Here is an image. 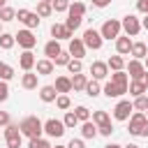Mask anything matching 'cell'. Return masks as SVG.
Returning <instances> with one entry per match:
<instances>
[{
  "instance_id": "1",
  "label": "cell",
  "mask_w": 148,
  "mask_h": 148,
  "mask_svg": "<svg viewBox=\"0 0 148 148\" xmlns=\"http://www.w3.org/2000/svg\"><path fill=\"white\" fill-rule=\"evenodd\" d=\"M18 130H21L23 136L35 139V136H42V132H44V123H42L37 116H25V118L18 123Z\"/></svg>"
},
{
  "instance_id": "2",
  "label": "cell",
  "mask_w": 148,
  "mask_h": 148,
  "mask_svg": "<svg viewBox=\"0 0 148 148\" xmlns=\"http://www.w3.org/2000/svg\"><path fill=\"white\" fill-rule=\"evenodd\" d=\"M83 44H86V49H92V51H99L102 49V44H104V37H102V32L99 30H95V28H88L86 32H83Z\"/></svg>"
},
{
  "instance_id": "3",
  "label": "cell",
  "mask_w": 148,
  "mask_h": 148,
  "mask_svg": "<svg viewBox=\"0 0 148 148\" xmlns=\"http://www.w3.org/2000/svg\"><path fill=\"white\" fill-rule=\"evenodd\" d=\"M120 30H123V23H120L118 18H106L99 32H102L104 39H118V37H120Z\"/></svg>"
},
{
  "instance_id": "4",
  "label": "cell",
  "mask_w": 148,
  "mask_h": 148,
  "mask_svg": "<svg viewBox=\"0 0 148 148\" xmlns=\"http://www.w3.org/2000/svg\"><path fill=\"white\" fill-rule=\"evenodd\" d=\"M14 37H16V44H18L23 51H32V46L37 44V37L32 35V30H30V28H23V30H18Z\"/></svg>"
},
{
  "instance_id": "5",
  "label": "cell",
  "mask_w": 148,
  "mask_h": 148,
  "mask_svg": "<svg viewBox=\"0 0 148 148\" xmlns=\"http://www.w3.org/2000/svg\"><path fill=\"white\" fill-rule=\"evenodd\" d=\"M65 123L62 120H58V118H49L46 123H44V134L46 136H53V139H60L62 134H65Z\"/></svg>"
},
{
  "instance_id": "6",
  "label": "cell",
  "mask_w": 148,
  "mask_h": 148,
  "mask_svg": "<svg viewBox=\"0 0 148 148\" xmlns=\"http://www.w3.org/2000/svg\"><path fill=\"white\" fill-rule=\"evenodd\" d=\"M21 139H23V134H21V130H18V125H7L5 127V141H7V148H21Z\"/></svg>"
},
{
  "instance_id": "7",
  "label": "cell",
  "mask_w": 148,
  "mask_h": 148,
  "mask_svg": "<svg viewBox=\"0 0 148 148\" xmlns=\"http://www.w3.org/2000/svg\"><path fill=\"white\" fill-rule=\"evenodd\" d=\"M16 18H18L25 28H30V30L37 28L39 21H42V16H39L37 12H30V9H18V12H16Z\"/></svg>"
},
{
  "instance_id": "8",
  "label": "cell",
  "mask_w": 148,
  "mask_h": 148,
  "mask_svg": "<svg viewBox=\"0 0 148 148\" xmlns=\"http://www.w3.org/2000/svg\"><path fill=\"white\" fill-rule=\"evenodd\" d=\"M123 30H125V35H130V37H136L139 35V30H141V21L134 16V14H127V16H123Z\"/></svg>"
},
{
  "instance_id": "9",
  "label": "cell",
  "mask_w": 148,
  "mask_h": 148,
  "mask_svg": "<svg viewBox=\"0 0 148 148\" xmlns=\"http://www.w3.org/2000/svg\"><path fill=\"white\" fill-rule=\"evenodd\" d=\"M132 111H134V104H132L130 99H120V102L116 104V109H113V118H116V120H130Z\"/></svg>"
},
{
  "instance_id": "10",
  "label": "cell",
  "mask_w": 148,
  "mask_h": 148,
  "mask_svg": "<svg viewBox=\"0 0 148 148\" xmlns=\"http://www.w3.org/2000/svg\"><path fill=\"white\" fill-rule=\"evenodd\" d=\"M146 123H148L146 113H143V111H134V113L130 116V127H127V132L134 134V136H139V132H141V127H143Z\"/></svg>"
},
{
  "instance_id": "11",
  "label": "cell",
  "mask_w": 148,
  "mask_h": 148,
  "mask_svg": "<svg viewBox=\"0 0 148 148\" xmlns=\"http://www.w3.org/2000/svg\"><path fill=\"white\" fill-rule=\"evenodd\" d=\"M67 51H69V56H72V58H79V60H81V58L86 56V44H83V39L72 37V39H69V49H67Z\"/></svg>"
},
{
  "instance_id": "12",
  "label": "cell",
  "mask_w": 148,
  "mask_h": 148,
  "mask_svg": "<svg viewBox=\"0 0 148 148\" xmlns=\"http://www.w3.org/2000/svg\"><path fill=\"white\" fill-rule=\"evenodd\" d=\"M51 37L58 39V42H60V39H72V30H69L65 23H53V25H51Z\"/></svg>"
},
{
  "instance_id": "13",
  "label": "cell",
  "mask_w": 148,
  "mask_h": 148,
  "mask_svg": "<svg viewBox=\"0 0 148 148\" xmlns=\"http://www.w3.org/2000/svg\"><path fill=\"white\" fill-rule=\"evenodd\" d=\"M90 74H92V79L102 81V79H106V76H109V65H106V62H102V60H95V62L90 65Z\"/></svg>"
},
{
  "instance_id": "14",
  "label": "cell",
  "mask_w": 148,
  "mask_h": 148,
  "mask_svg": "<svg viewBox=\"0 0 148 148\" xmlns=\"http://www.w3.org/2000/svg\"><path fill=\"white\" fill-rule=\"evenodd\" d=\"M35 62H37V60H35V53H32V51H23V53L18 56V67H21L23 72H30V69L35 67Z\"/></svg>"
},
{
  "instance_id": "15",
  "label": "cell",
  "mask_w": 148,
  "mask_h": 148,
  "mask_svg": "<svg viewBox=\"0 0 148 148\" xmlns=\"http://www.w3.org/2000/svg\"><path fill=\"white\" fill-rule=\"evenodd\" d=\"M102 92L111 99V97H123V95L127 92V88H123V86H116V83L106 81V83H104V88H102Z\"/></svg>"
},
{
  "instance_id": "16",
  "label": "cell",
  "mask_w": 148,
  "mask_h": 148,
  "mask_svg": "<svg viewBox=\"0 0 148 148\" xmlns=\"http://www.w3.org/2000/svg\"><path fill=\"white\" fill-rule=\"evenodd\" d=\"M35 67H37V74H39V76H46V74H53L56 62H53L51 58H42V60L35 62Z\"/></svg>"
},
{
  "instance_id": "17",
  "label": "cell",
  "mask_w": 148,
  "mask_h": 148,
  "mask_svg": "<svg viewBox=\"0 0 148 148\" xmlns=\"http://www.w3.org/2000/svg\"><path fill=\"white\" fill-rule=\"evenodd\" d=\"M127 72H130V79H141V74L146 72V67H143V62H141V60L132 58V60L127 62Z\"/></svg>"
},
{
  "instance_id": "18",
  "label": "cell",
  "mask_w": 148,
  "mask_h": 148,
  "mask_svg": "<svg viewBox=\"0 0 148 148\" xmlns=\"http://www.w3.org/2000/svg\"><path fill=\"white\" fill-rule=\"evenodd\" d=\"M56 97H58L56 86H42V88H39V99H42V102L51 104V102H56Z\"/></svg>"
},
{
  "instance_id": "19",
  "label": "cell",
  "mask_w": 148,
  "mask_h": 148,
  "mask_svg": "<svg viewBox=\"0 0 148 148\" xmlns=\"http://www.w3.org/2000/svg\"><path fill=\"white\" fill-rule=\"evenodd\" d=\"M53 86H56L58 95H67V92H72V79H69V76H58Z\"/></svg>"
},
{
  "instance_id": "20",
  "label": "cell",
  "mask_w": 148,
  "mask_h": 148,
  "mask_svg": "<svg viewBox=\"0 0 148 148\" xmlns=\"http://www.w3.org/2000/svg\"><path fill=\"white\" fill-rule=\"evenodd\" d=\"M132 39H130V35H125V37H118L116 39V51L120 53V56H125V53H130L132 51Z\"/></svg>"
},
{
  "instance_id": "21",
  "label": "cell",
  "mask_w": 148,
  "mask_h": 148,
  "mask_svg": "<svg viewBox=\"0 0 148 148\" xmlns=\"http://www.w3.org/2000/svg\"><path fill=\"white\" fill-rule=\"evenodd\" d=\"M60 51H62V46H60V42H58V39H51V42H46V44H44V56H46V58H51V60H53Z\"/></svg>"
},
{
  "instance_id": "22",
  "label": "cell",
  "mask_w": 148,
  "mask_h": 148,
  "mask_svg": "<svg viewBox=\"0 0 148 148\" xmlns=\"http://www.w3.org/2000/svg\"><path fill=\"white\" fill-rule=\"evenodd\" d=\"M127 92H130L132 97H139V95H146V92H148V88H146L139 79H132V81H130V86H127Z\"/></svg>"
},
{
  "instance_id": "23",
  "label": "cell",
  "mask_w": 148,
  "mask_h": 148,
  "mask_svg": "<svg viewBox=\"0 0 148 148\" xmlns=\"http://www.w3.org/2000/svg\"><path fill=\"white\" fill-rule=\"evenodd\" d=\"M99 134V130H97V125L92 123V120H86L83 125H81V136L83 139H95Z\"/></svg>"
},
{
  "instance_id": "24",
  "label": "cell",
  "mask_w": 148,
  "mask_h": 148,
  "mask_svg": "<svg viewBox=\"0 0 148 148\" xmlns=\"http://www.w3.org/2000/svg\"><path fill=\"white\" fill-rule=\"evenodd\" d=\"M37 79H39V74L25 72V74L21 76V86H23L25 90H35V88H37Z\"/></svg>"
},
{
  "instance_id": "25",
  "label": "cell",
  "mask_w": 148,
  "mask_h": 148,
  "mask_svg": "<svg viewBox=\"0 0 148 148\" xmlns=\"http://www.w3.org/2000/svg\"><path fill=\"white\" fill-rule=\"evenodd\" d=\"M130 53H132V58H136V60H143V58L148 56V46H146L143 42H134Z\"/></svg>"
},
{
  "instance_id": "26",
  "label": "cell",
  "mask_w": 148,
  "mask_h": 148,
  "mask_svg": "<svg viewBox=\"0 0 148 148\" xmlns=\"http://www.w3.org/2000/svg\"><path fill=\"white\" fill-rule=\"evenodd\" d=\"M111 83L127 88V86H130V74H125L123 69H118V72H113V74H111Z\"/></svg>"
},
{
  "instance_id": "27",
  "label": "cell",
  "mask_w": 148,
  "mask_h": 148,
  "mask_svg": "<svg viewBox=\"0 0 148 148\" xmlns=\"http://www.w3.org/2000/svg\"><path fill=\"white\" fill-rule=\"evenodd\" d=\"M106 65H109V69L118 72V69H123V67H125V58H123L120 53H116V56H111V58L106 60Z\"/></svg>"
},
{
  "instance_id": "28",
  "label": "cell",
  "mask_w": 148,
  "mask_h": 148,
  "mask_svg": "<svg viewBox=\"0 0 148 148\" xmlns=\"http://www.w3.org/2000/svg\"><path fill=\"white\" fill-rule=\"evenodd\" d=\"M86 83H88V76L86 74H74L72 76V90H86Z\"/></svg>"
},
{
  "instance_id": "29",
  "label": "cell",
  "mask_w": 148,
  "mask_h": 148,
  "mask_svg": "<svg viewBox=\"0 0 148 148\" xmlns=\"http://www.w3.org/2000/svg\"><path fill=\"white\" fill-rule=\"evenodd\" d=\"M92 123H95L97 127H102V125H106V123H111V118H109V113H106V111H102V109H97V111H92Z\"/></svg>"
},
{
  "instance_id": "30",
  "label": "cell",
  "mask_w": 148,
  "mask_h": 148,
  "mask_svg": "<svg viewBox=\"0 0 148 148\" xmlns=\"http://www.w3.org/2000/svg\"><path fill=\"white\" fill-rule=\"evenodd\" d=\"M37 14H39L42 18L51 16V14H53V5H51V2H46V0H39V2H37Z\"/></svg>"
},
{
  "instance_id": "31",
  "label": "cell",
  "mask_w": 148,
  "mask_h": 148,
  "mask_svg": "<svg viewBox=\"0 0 148 148\" xmlns=\"http://www.w3.org/2000/svg\"><path fill=\"white\" fill-rule=\"evenodd\" d=\"M99 92H102V88H99V81H97V79H90V81L86 83V95H88V97H97Z\"/></svg>"
},
{
  "instance_id": "32",
  "label": "cell",
  "mask_w": 148,
  "mask_h": 148,
  "mask_svg": "<svg viewBox=\"0 0 148 148\" xmlns=\"http://www.w3.org/2000/svg\"><path fill=\"white\" fill-rule=\"evenodd\" d=\"M14 44H16V37H14V35H9V32H2V35H0V49H2V51H9Z\"/></svg>"
},
{
  "instance_id": "33",
  "label": "cell",
  "mask_w": 148,
  "mask_h": 148,
  "mask_svg": "<svg viewBox=\"0 0 148 148\" xmlns=\"http://www.w3.org/2000/svg\"><path fill=\"white\" fill-rule=\"evenodd\" d=\"M28 148H53V146L49 143V139H44V136H35V139L28 141Z\"/></svg>"
},
{
  "instance_id": "34",
  "label": "cell",
  "mask_w": 148,
  "mask_h": 148,
  "mask_svg": "<svg viewBox=\"0 0 148 148\" xmlns=\"http://www.w3.org/2000/svg\"><path fill=\"white\" fill-rule=\"evenodd\" d=\"M12 76H14V67L0 60V81H9Z\"/></svg>"
},
{
  "instance_id": "35",
  "label": "cell",
  "mask_w": 148,
  "mask_h": 148,
  "mask_svg": "<svg viewBox=\"0 0 148 148\" xmlns=\"http://www.w3.org/2000/svg\"><path fill=\"white\" fill-rule=\"evenodd\" d=\"M67 14H76V16H83V14H86V5H83V2H79V0L69 2V9H67Z\"/></svg>"
},
{
  "instance_id": "36",
  "label": "cell",
  "mask_w": 148,
  "mask_h": 148,
  "mask_svg": "<svg viewBox=\"0 0 148 148\" xmlns=\"http://www.w3.org/2000/svg\"><path fill=\"white\" fill-rule=\"evenodd\" d=\"M14 18H16V12L5 5V7L0 9V21H2V23H9V21H14Z\"/></svg>"
},
{
  "instance_id": "37",
  "label": "cell",
  "mask_w": 148,
  "mask_h": 148,
  "mask_svg": "<svg viewBox=\"0 0 148 148\" xmlns=\"http://www.w3.org/2000/svg\"><path fill=\"white\" fill-rule=\"evenodd\" d=\"M81 21H83V16H76V14H69V16H67V21H65V25H67V28H69V30L74 32V30H76V28L81 25Z\"/></svg>"
},
{
  "instance_id": "38",
  "label": "cell",
  "mask_w": 148,
  "mask_h": 148,
  "mask_svg": "<svg viewBox=\"0 0 148 148\" xmlns=\"http://www.w3.org/2000/svg\"><path fill=\"white\" fill-rule=\"evenodd\" d=\"M62 123H65V127H67V130H72V127H76V125H79V118H76V113H74V111H67V113H65V118H62Z\"/></svg>"
},
{
  "instance_id": "39",
  "label": "cell",
  "mask_w": 148,
  "mask_h": 148,
  "mask_svg": "<svg viewBox=\"0 0 148 148\" xmlns=\"http://www.w3.org/2000/svg\"><path fill=\"white\" fill-rule=\"evenodd\" d=\"M74 113H76L79 123H86V120H90V109H88V106H76V109H74Z\"/></svg>"
},
{
  "instance_id": "40",
  "label": "cell",
  "mask_w": 148,
  "mask_h": 148,
  "mask_svg": "<svg viewBox=\"0 0 148 148\" xmlns=\"http://www.w3.org/2000/svg\"><path fill=\"white\" fill-rule=\"evenodd\" d=\"M134 109L136 111H146L148 109V95H139V97H134Z\"/></svg>"
},
{
  "instance_id": "41",
  "label": "cell",
  "mask_w": 148,
  "mask_h": 148,
  "mask_svg": "<svg viewBox=\"0 0 148 148\" xmlns=\"http://www.w3.org/2000/svg\"><path fill=\"white\" fill-rule=\"evenodd\" d=\"M67 69H69V74H79V72H83V65H81L79 58H72V60L67 62Z\"/></svg>"
},
{
  "instance_id": "42",
  "label": "cell",
  "mask_w": 148,
  "mask_h": 148,
  "mask_svg": "<svg viewBox=\"0 0 148 148\" xmlns=\"http://www.w3.org/2000/svg\"><path fill=\"white\" fill-rule=\"evenodd\" d=\"M56 106L62 109V111H67V109L72 106V99H69L67 95H58V97H56Z\"/></svg>"
},
{
  "instance_id": "43",
  "label": "cell",
  "mask_w": 148,
  "mask_h": 148,
  "mask_svg": "<svg viewBox=\"0 0 148 148\" xmlns=\"http://www.w3.org/2000/svg\"><path fill=\"white\" fill-rule=\"evenodd\" d=\"M69 60H72L69 51H60V53L53 58V62H56V65H65V67H67V62H69Z\"/></svg>"
},
{
  "instance_id": "44",
  "label": "cell",
  "mask_w": 148,
  "mask_h": 148,
  "mask_svg": "<svg viewBox=\"0 0 148 148\" xmlns=\"http://www.w3.org/2000/svg\"><path fill=\"white\" fill-rule=\"evenodd\" d=\"M53 12H67L69 9V0H53Z\"/></svg>"
},
{
  "instance_id": "45",
  "label": "cell",
  "mask_w": 148,
  "mask_h": 148,
  "mask_svg": "<svg viewBox=\"0 0 148 148\" xmlns=\"http://www.w3.org/2000/svg\"><path fill=\"white\" fill-rule=\"evenodd\" d=\"M7 97H9V86L7 81H0V102H7Z\"/></svg>"
},
{
  "instance_id": "46",
  "label": "cell",
  "mask_w": 148,
  "mask_h": 148,
  "mask_svg": "<svg viewBox=\"0 0 148 148\" xmlns=\"http://www.w3.org/2000/svg\"><path fill=\"white\" fill-rule=\"evenodd\" d=\"M97 130H99L102 136H111V134H113V125H111V123H106V125H102V127H97Z\"/></svg>"
},
{
  "instance_id": "47",
  "label": "cell",
  "mask_w": 148,
  "mask_h": 148,
  "mask_svg": "<svg viewBox=\"0 0 148 148\" xmlns=\"http://www.w3.org/2000/svg\"><path fill=\"white\" fill-rule=\"evenodd\" d=\"M9 120H12V118H9V113H7V111H0V127H7V125H9Z\"/></svg>"
},
{
  "instance_id": "48",
  "label": "cell",
  "mask_w": 148,
  "mask_h": 148,
  "mask_svg": "<svg viewBox=\"0 0 148 148\" xmlns=\"http://www.w3.org/2000/svg\"><path fill=\"white\" fill-rule=\"evenodd\" d=\"M67 148H86V143H83V139H72L67 143Z\"/></svg>"
},
{
  "instance_id": "49",
  "label": "cell",
  "mask_w": 148,
  "mask_h": 148,
  "mask_svg": "<svg viewBox=\"0 0 148 148\" xmlns=\"http://www.w3.org/2000/svg\"><path fill=\"white\" fill-rule=\"evenodd\" d=\"M136 9H139L141 14H148V0H139V2H136Z\"/></svg>"
},
{
  "instance_id": "50",
  "label": "cell",
  "mask_w": 148,
  "mask_h": 148,
  "mask_svg": "<svg viewBox=\"0 0 148 148\" xmlns=\"http://www.w3.org/2000/svg\"><path fill=\"white\" fill-rule=\"evenodd\" d=\"M109 2H111V0H92V5H95V7H106Z\"/></svg>"
},
{
  "instance_id": "51",
  "label": "cell",
  "mask_w": 148,
  "mask_h": 148,
  "mask_svg": "<svg viewBox=\"0 0 148 148\" xmlns=\"http://www.w3.org/2000/svg\"><path fill=\"white\" fill-rule=\"evenodd\" d=\"M139 81H141V83H143V86H146V88H148V69H146V72H143V74H141V79H139Z\"/></svg>"
},
{
  "instance_id": "52",
  "label": "cell",
  "mask_w": 148,
  "mask_h": 148,
  "mask_svg": "<svg viewBox=\"0 0 148 148\" xmlns=\"http://www.w3.org/2000/svg\"><path fill=\"white\" fill-rule=\"evenodd\" d=\"M139 136H146V139H148V123H146V125L141 127V132H139Z\"/></svg>"
},
{
  "instance_id": "53",
  "label": "cell",
  "mask_w": 148,
  "mask_h": 148,
  "mask_svg": "<svg viewBox=\"0 0 148 148\" xmlns=\"http://www.w3.org/2000/svg\"><path fill=\"white\" fill-rule=\"evenodd\" d=\"M141 28H146V30H148V14L141 18Z\"/></svg>"
},
{
  "instance_id": "54",
  "label": "cell",
  "mask_w": 148,
  "mask_h": 148,
  "mask_svg": "<svg viewBox=\"0 0 148 148\" xmlns=\"http://www.w3.org/2000/svg\"><path fill=\"white\" fill-rule=\"evenodd\" d=\"M104 148H123V146H118V143H106Z\"/></svg>"
},
{
  "instance_id": "55",
  "label": "cell",
  "mask_w": 148,
  "mask_h": 148,
  "mask_svg": "<svg viewBox=\"0 0 148 148\" xmlns=\"http://www.w3.org/2000/svg\"><path fill=\"white\" fill-rule=\"evenodd\" d=\"M123 148H139L136 143H127V146H123Z\"/></svg>"
},
{
  "instance_id": "56",
  "label": "cell",
  "mask_w": 148,
  "mask_h": 148,
  "mask_svg": "<svg viewBox=\"0 0 148 148\" xmlns=\"http://www.w3.org/2000/svg\"><path fill=\"white\" fill-rule=\"evenodd\" d=\"M143 67H146V69H148V56H146V58H143Z\"/></svg>"
},
{
  "instance_id": "57",
  "label": "cell",
  "mask_w": 148,
  "mask_h": 148,
  "mask_svg": "<svg viewBox=\"0 0 148 148\" xmlns=\"http://www.w3.org/2000/svg\"><path fill=\"white\" fill-rule=\"evenodd\" d=\"M5 5H7V0H0V9H2V7H5Z\"/></svg>"
},
{
  "instance_id": "58",
  "label": "cell",
  "mask_w": 148,
  "mask_h": 148,
  "mask_svg": "<svg viewBox=\"0 0 148 148\" xmlns=\"http://www.w3.org/2000/svg\"><path fill=\"white\" fill-rule=\"evenodd\" d=\"M56 148H67V146H56Z\"/></svg>"
},
{
  "instance_id": "59",
  "label": "cell",
  "mask_w": 148,
  "mask_h": 148,
  "mask_svg": "<svg viewBox=\"0 0 148 148\" xmlns=\"http://www.w3.org/2000/svg\"><path fill=\"white\" fill-rule=\"evenodd\" d=\"M143 113H146V118H148V109H146V111H143Z\"/></svg>"
},
{
  "instance_id": "60",
  "label": "cell",
  "mask_w": 148,
  "mask_h": 148,
  "mask_svg": "<svg viewBox=\"0 0 148 148\" xmlns=\"http://www.w3.org/2000/svg\"><path fill=\"white\" fill-rule=\"evenodd\" d=\"M46 2H53V0H46Z\"/></svg>"
},
{
  "instance_id": "61",
  "label": "cell",
  "mask_w": 148,
  "mask_h": 148,
  "mask_svg": "<svg viewBox=\"0 0 148 148\" xmlns=\"http://www.w3.org/2000/svg\"><path fill=\"white\" fill-rule=\"evenodd\" d=\"M0 23H2V21H0ZM0 35H2V30H0Z\"/></svg>"
}]
</instances>
